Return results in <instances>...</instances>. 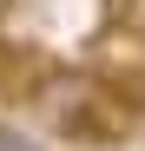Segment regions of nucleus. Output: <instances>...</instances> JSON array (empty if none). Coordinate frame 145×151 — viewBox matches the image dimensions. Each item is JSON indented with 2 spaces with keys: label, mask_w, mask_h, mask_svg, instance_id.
<instances>
[{
  "label": "nucleus",
  "mask_w": 145,
  "mask_h": 151,
  "mask_svg": "<svg viewBox=\"0 0 145 151\" xmlns=\"http://www.w3.org/2000/svg\"><path fill=\"white\" fill-rule=\"evenodd\" d=\"M0 151H33V145H27V138H13L7 125H0Z\"/></svg>",
  "instance_id": "f257e3e1"
},
{
  "label": "nucleus",
  "mask_w": 145,
  "mask_h": 151,
  "mask_svg": "<svg viewBox=\"0 0 145 151\" xmlns=\"http://www.w3.org/2000/svg\"><path fill=\"white\" fill-rule=\"evenodd\" d=\"M0 13H7V0H0Z\"/></svg>",
  "instance_id": "f03ea898"
}]
</instances>
